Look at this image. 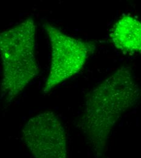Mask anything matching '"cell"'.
<instances>
[{
    "label": "cell",
    "instance_id": "6da1fadb",
    "mask_svg": "<svg viewBox=\"0 0 141 158\" xmlns=\"http://www.w3.org/2000/svg\"><path fill=\"white\" fill-rule=\"evenodd\" d=\"M141 98V88L132 70L126 66L118 68L86 94L79 126L96 158L103 156L113 128Z\"/></svg>",
    "mask_w": 141,
    "mask_h": 158
},
{
    "label": "cell",
    "instance_id": "7a4b0ae2",
    "mask_svg": "<svg viewBox=\"0 0 141 158\" xmlns=\"http://www.w3.org/2000/svg\"><path fill=\"white\" fill-rule=\"evenodd\" d=\"M37 26L29 17L0 34L2 76L1 98L10 103L38 76L35 54Z\"/></svg>",
    "mask_w": 141,
    "mask_h": 158
},
{
    "label": "cell",
    "instance_id": "3957f363",
    "mask_svg": "<svg viewBox=\"0 0 141 158\" xmlns=\"http://www.w3.org/2000/svg\"><path fill=\"white\" fill-rule=\"evenodd\" d=\"M43 27L51 48L49 72L43 88V93L48 94L81 71L96 45L93 41L67 35L49 23H45Z\"/></svg>",
    "mask_w": 141,
    "mask_h": 158
},
{
    "label": "cell",
    "instance_id": "277c9868",
    "mask_svg": "<svg viewBox=\"0 0 141 158\" xmlns=\"http://www.w3.org/2000/svg\"><path fill=\"white\" fill-rule=\"evenodd\" d=\"M22 138L34 158H68L66 131L52 111L29 118L22 129Z\"/></svg>",
    "mask_w": 141,
    "mask_h": 158
},
{
    "label": "cell",
    "instance_id": "5b68a950",
    "mask_svg": "<svg viewBox=\"0 0 141 158\" xmlns=\"http://www.w3.org/2000/svg\"><path fill=\"white\" fill-rule=\"evenodd\" d=\"M110 36L117 49L128 54H141V20L123 15L114 24Z\"/></svg>",
    "mask_w": 141,
    "mask_h": 158
}]
</instances>
